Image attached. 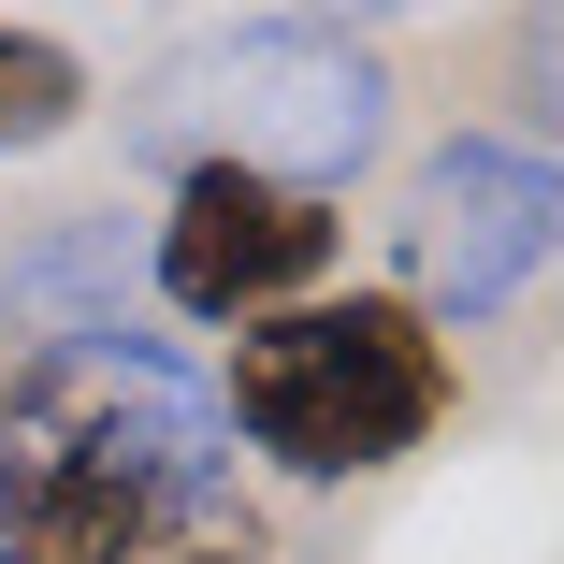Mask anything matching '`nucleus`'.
<instances>
[{"instance_id": "1", "label": "nucleus", "mask_w": 564, "mask_h": 564, "mask_svg": "<svg viewBox=\"0 0 564 564\" xmlns=\"http://www.w3.org/2000/svg\"><path fill=\"white\" fill-rule=\"evenodd\" d=\"M232 492L217 391L145 333H73L0 377V564H160Z\"/></svg>"}, {"instance_id": "2", "label": "nucleus", "mask_w": 564, "mask_h": 564, "mask_svg": "<svg viewBox=\"0 0 564 564\" xmlns=\"http://www.w3.org/2000/svg\"><path fill=\"white\" fill-rule=\"evenodd\" d=\"M217 434L261 448L290 492H377L464 420V348L377 275H333L318 304H275L217 348Z\"/></svg>"}, {"instance_id": "3", "label": "nucleus", "mask_w": 564, "mask_h": 564, "mask_svg": "<svg viewBox=\"0 0 564 564\" xmlns=\"http://www.w3.org/2000/svg\"><path fill=\"white\" fill-rule=\"evenodd\" d=\"M160 174L217 160V174H275V188H318V203H348L391 145V58L362 30H333V15H247V30H203L160 87Z\"/></svg>"}, {"instance_id": "4", "label": "nucleus", "mask_w": 564, "mask_h": 564, "mask_svg": "<svg viewBox=\"0 0 564 564\" xmlns=\"http://www.w3.org/2000/svg\"><path fill=\"white\" fill-rule=\"evenodd\" d=\"M550 247H564V174L507 131H448L391 203V275L377 290H405L434 333H478L550 275Z\"/></svg>"}, {"instance_id": "5", "label": "nucleus", "mask_w": 564, "mask_h": 564, "mask_svg": "<svg viewBox=\"0 0 564 564\" xmlns=\"http://www.w3.org/2000/svg\"><path fill=\"white\" fill-rule=\"evenodd\" d=\"M333 275H348V203L318 188H275V174H160V217H145V290L203 333H247L275 304H318Z\"/></svg>"}, {"instance_id": "6", "label": "nucleus", "mask_w": 564, "mask_h": 564, "mask_svg": "<svg viewBox=\"0 0 564 564\" xmlns=\"http://www.w3.org/2000/svg\"><path fill=\"white\" fill-rule=\"evenodd\" d=\"M87 58L58 44V30H30V15H0V160H44V145H73L87 131Z\"/></svg>"}, {"instance_id": "7", "label": "nucleus", "mask_w": 564, "mask_h": 564, "mask_svg": "<svg viewBox=\"0 0 564 564\" xmlns=\"http://www.w3.org/2000/svg\"><path fill=\"white\" fill-rule=\"evenodd\" d=\"M160 564H290V550H275V521H261L247 492H217L188 535H160Z\"/></svg>"}]
</instances>
